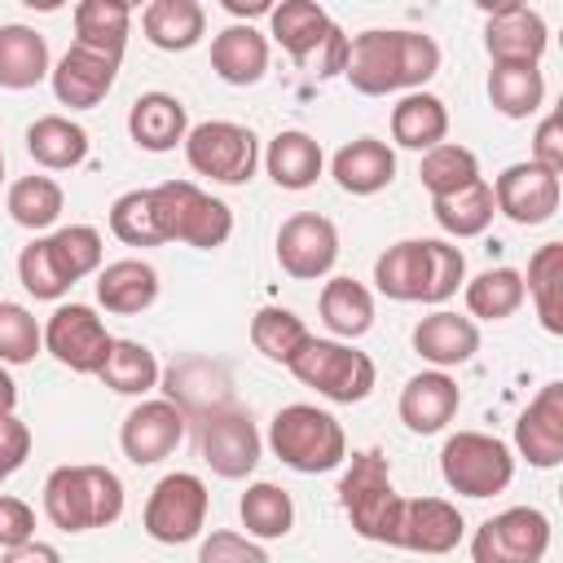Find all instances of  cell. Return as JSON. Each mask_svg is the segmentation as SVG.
Instances as JSON below:
<instances>
[{"mask_svg":"<svg viewBox=\"0 0 563 563\" xmlns=\"http://www.w3.org/2000/svg\"><path fill=\"white\" fill-rule=\"evenodd\" d=\"M317 308H321L325 330L339 334V339H361L374 325V295L356 277H330L321 286Z\"/></svg>","mask_w":563,"mask_h":563,"instance_id":"35","label":"cell"},{"mask_svg":"<svg viewBox=\"0 0 563 563\" xmlns=\"http://www.w3.org/2000/svg\"><path fill=\"white\" fill-rule=\"evenodd\" d=\"M413 352L422 361H431L435 369H453V365H466L479 352V330H475L471 317L435 308L431 317H422L413 325Z\"/></svg>","mask_w":563,"mask_h":563,"instance_id":"24","label":"cell"},{"mask_svg":"<svg viewBox=\"0 0 563 563\" xmlns=\"http://www.w3.org/2000/svg\"><path fill=\"white\" fill-rule=\"evenodd\" d=\"M128 26H132V9L123 0H84V4H75V44L92 48L110 62H123Z\"/></svg>","mask_w":563,"mask_h":563,"instance_id":"32","label":"cell"},{"mask_svg":"<svg viewBox=\"0 0 563 563\" xmlns=\"http://www.w3.org/2000/svg\"><path fill=\"white\" fill-rule=\"evenodd\" d=\"M167 396L180 413L198 409L207 418L216 409H229V378L211 361H185V365L167 369Z\"/></svg>","mask_w":563,"mask_h":563,"instance_id":"36","label":"cell"},{"mask_svg":"<svg viewBox=\"0 0 563 563\" xmlns=\"http://www.w3.org/2000/svg\"><path fill=\"white\" fill-rule=\"evenodd\" d=\"M198 449H202V462L220 479H246L260 466L264 440H260L251 413H242V409H216L198 427Z\"/></svg>","mask_w":563,"mask_h":563,"instance_id":"15","label":"cell"},{"mask_svg":"<svg viewBox=\"0 0 563 563\" xmlns=\"http://www.w3.org/2000/svg\"><path fill=\"white\" fill-rule=\"evenodd\" d=\"M418 180L431 189V198L457 194V189H466L471 180H479V158H475L466 145L440 141L435 150L422 154V163H418Z\"/></svg>","mask_w":563,"mask_h":563,"instance_id":"45","label":"cell"},{"mask_svg":"<svg viewBox=\"0 0 563 563\" xmlns=\"http://www.w3.org/2000/svg\"><path fill=\"white\" fill-rule=\"evenodd\" d=\"M4 207H9L13 224H22L31 233H44V229L57 224V216L66 207V194H62V185L53 176H22V180L9 185Z\"/></svg>","mask_w":563,"mask_h":563,"instance_id":"42","label":"cell"},{"mask_svg":"<svg viewBox=\"0 0 563 563\" xmlns=\"http://www.w3.org/2000/svg\"><path fill=\"white\" fill-rule=\"evenodd\" d=\"M141 31L163 53H185L207 35V9L198 0H150L141 9Z\"/></svg>","mask_w":563,"mask_h":563,"instance_id":"29","label":"cell"},{"mask_svg":"<svg viewBox=\"0 0 563 563\" xmlns=\"http://www.w3.org/2000/svg\"><path fill=\"white\" fill-rule=\"evenodd\" d=\"M374 282L396 303H444L466 282V255L444 238H405L374 260Z\"/></svg>","mask_w":563,"mask_h":563,"instance_id":"2","label":"cell"},{"mask_svg":"<svg viewBox=\"0 0 563 563\" xmlns=\"http://www.w3.org/2000/svg\"><path fill=\"white\" fill-rule=\"evenodd\" d=\"M26 154L48 172H70L88 158V132L66 114H40L26 128Z\"/></svg>","mask_w":563,"mask_h":563,"instance_id":"34","label":"cell"},{"mask_svg":"<svg viewBox=\"0 0 563 563\" xmlns=\"http://www.w3.org/2000/svg\"><path fill=\"white\" fill-rule=\"evenodd\" d=\"M44 347V325L31 317V308L0 299V365H26Z\"/></svg>","mask_w":563,"mask_h":563,"instance_id":"47","label":"cell"},{"mask_svg":"<svg viewBox=\"0 0 563 563\" xmlns=\"http://www.w3.org/2000/svg\"><path fill=\"white\" fill-rule=\"evenodd\" d=\"M268 449L277 453L282 466L299 475H321L347 457V435L334 413L317 405H286L268 422Z\"/></svg>","mask_w":563,"mask_h":563,"instance_id":"5","label":"cell"},{"mask_svg":"<svg viewBox=\"0 0 563 563\" xmlns=\"http://www.w3.org/2000/svg\"><path fill=\"white\" fill-rule=\"evenodd\" d=\"M0 180H4V150H0Z\"/></svg>","mask_w":563,"mask_h":563,"instance_id":"55","label":"cell"},{"mask_svg":"<svg viewBox=\"0 0 563 563\" xmlns=\"http://www.w3.org/2000/svg\"><path fill=\"white\" fill-rule=\"evenodd\" d=\"M264 167H268L277 189H308V185H317V176L325 167V154H321L317 136H308L299 128H286V132H277L268 141Z\"/></svg>","mask_w":563,"mask_h":563,"instance_id":"30","label":"cell"},{"mask_svg":"<svg viewBox=\"0 0 563 563\" xmlns=\"http://www.w3.org/2000/svg\"><path fill=\"white\" fill-rule=\"evenodd\" d=\"M440 70V44L422 31H361L347 40V84L365 97L387 92H422V84Z\"/></svg>","mask_w":563,"mask_h":563,"instance_id":"1","label":"cell"},{"mask_svg":"<svg viewBox=\"0 0 563 563\" xmlns=\"http://www.w3.org/2000/svg\"><path fill=\"white\" fill-rule=\"evenodd\" d=\"M462 532H466V519L453 501H444V497H405L391 545L413 550V554H449V550H457Z\"/></svg>","mask_w":563,"mask_h":563,"instance_id":"18","label":"cell"},{"mask_svg":"<svg viewBox=\"0 0 563 563\" xmlns=\"http://www.w3.org/2000/svg\"><path fill=\"white\" fill-rule=\"evenodd\" d=\"M150 194H154L158 229H163L167 242H185V246H198V251H216V246L229 242V233H233L229 202L211 198L194 180H163Z\"/></svg>","mask_w":563,"mask_h":563,"instance_id":"8","label":"cell"},{"mask_svg":"<svg viewBox=\"0 0 563 563\" xmlns=\"http://www.w3.org/2000/svg\"><path fill=\"white\" fill-rule=\"evenodd\" d=\"M211 70H216L224 84H233V88L260 84L264 70H268V35H260L251 22L224 26V31L211 40Z\"/></svg>","mask_w":563,"mask_h":563,"instance_id":"27","label":"cell"},{"mask_svg":"<svg viewBox=\"0 0 563 563\" xmlns=\"http://www.w3.org/2000/svg\"><path fill=\"white\" fill-rule=\"evenodd\" d=\"M440 475L462 497H497L515 479V453L488 431H457L440 449Z\"/></svg>","mask_w":563,"mask_h":563,"instance_id":"10","label":"cell"},{"mask_svg":"<svg viewBox=\"0 0 563 563\" xmlns=\"http://www.w3.org/2000/svg\"><path fill=\"white\" fill-rule=\"evenodd\" d=\"M13 405H18V383H13L9 369L0 365V413H13Z\"/></svg>","mask_w":563,"mask_h":563,"instance_id":"53","label":"cell"},{"mask_svg":"<svg viewBox=\"0 0 563 563\" xmlns=\"http://www.w3.org/2000/svg\"><path fill=\"white\" fill-rule=\"evenodd\" d=\"M303 387H312L317 396L334 400V405H356L374 391V361L365 352H356L352 343H339V339H308L295 361L286 365Z\"/></svg>","mask_w":563,"mask_h":563,"instance_id":"9","label":"cell"},{"mask_svg":"<svg viewBox=\"0 0 563 563\" xmlns=\"http://www.w3.org/2000/svg\"><path fill=\"white\" fill-rule=\"evenodd\" d=\"M488 101L506 119H528L545 101V75L537 66H493L488 70Z\"/></svg>","mask_w":563,"mask_h":563,"instance_id":"41","label":"cell"},{"mask_svg":"<svg viewBox=\"0 0 563 563\" xmlns=\"http://www.w3.org/2000/svg\"><path fill=\"white\" fill-rule=\"evenodd\" d=\"M449 136V110L435 92H405L391 106V141L405 150H435Z\"/></svg>","mask_w":563,"mask_h":563,"instance_id":"33","label":"cell"},{"mask_svg":"<svg viewBox=\"0 0 563 563\" xmlns=\"http://www.w3.org/2000/svg\"><path fill=\"white\" fill-rule=\"evenodd\" d=\"M466 312L479 321H506L523 303V273L519 268H484L479 277L466 282Z\"/></svg>","mask_w":563,"mask_h":563,"instance_id":"40","label":"cell"},{"mask_svg":"<svg viewBox=\"0 0 563 563\" xmlns=\"http://www.w3.org/2000/svg\"><path fill=\"white\" fill-rule=\"evenodd\" d=\"M238 515H242V528H246L251 541H277V537H286L290 523H295V501H290L286 488L260 479V484H251V488L242 493Z\"/></svg>","mask_w":563,"mask_h":563,"instance_id":"39","label":"cell"},{"mask_svg":"<svg viewBox=\"0 0 563 563\" xmlns=\"http://www.w3.org/2000/svg\"><path fill=\"white\" fill-rule=\"evenodd\" d=\"M88 273H101V233L92 224L53 229L18 255V277L35 299H62Z\"/></svg>","mask_w":563,"mask_h":563,"instance_id":"4","label":"cell"},{"mask_svg":"<svg viewBox=\"0 0 563 563\" xmlns=\"http://www.w3.org/2000/svg\"><path fill=\"white\" fill-rule=\"evenodd\" d=\"M48 40L35 26L9 22L0 26V88L26 92L48 75Z\"/></svg>","mask_w":563,"mask_h":563,"instance_id":"31","label":"cell"},{"mask_svg":"<svg viewBox=\"0 0 563 563\" xmlns=\"http://www.w3.org/2000/svg\"><path fill=\"white\" fill-rule=\"evenodd\" d=\"M330 172H334V180H339L343 194L365 198V194H378V189L391 185V176H396V154H391V145L378 141V136H356V141L339 145V154L330 158Z\"/></svg>","mask_w":563,"mask_h":563,"instance_id":"26","label":"cell"},{"mask_svg":"<svg viewBox=\"0 0 563 563\" xmlns=\"http://www.w3.org/2000/svg\"><path fill=\"white\" fill-rule=\"evenodd\" d=\"M545 44H550V31H545L541 13L519 0L497 4L484 22V48H488L493 66H537Z\"/></svg>","mask_w":563,"mask_h":563,"instance_id":"17","label":"cell"},{"mask_svg":"<svg viewBox=\"0 0 563 563\" xmlns=\"http://www.w3.org/2000/svg\"><path fill=\"white\" fill-rule=\"evenodd\" d=\"M110 347H114V339L88 303H62L44 325V352H53V361L75 374H97L106 365Z\"/></svg>","mask_w":563,"mask_h":563,"instance_id":"14","label":"cell"},{"mask_svg":"<svg viewBox=\"0 0 563 563\" xmlns=\"http://www.w3.org/2000/svg\"><path fill=\"white\" fill-rule=\"evenodd\" d=\"M185 158L198 176H211L220 185H246L255 176V163H260V141L246 123L207 119V123L189 128Z\"/></svg>","mask_w":563,"mask_h":563,"instance_id":"11","label":"cell"},{"mask_svg":"<svg viewBox=\"0 0 563 563\" xmlns=\"http://www.w3.org/2000/svg\"><path fill=\"white\" fill-rule=\"evenodd\" d=\"M128 132L150 154H167V150L185 145V136H189L185 101L172 92H141L128 110Z\"/></svg>","mask_w":563,"mask_h":563,"instance_id":"25","label":"cell"},{"mask_svg":"<svg viewBox=\"0 0 563 563\" xmlns=\"http://www.w3.org/2000/svg\"><path fill=\"white\" fill-rule=\"evenodd\" d=\"M515 449L537 471H554L563 462V383H545L515 422Z\"/></svg>","mask_w":563,"mask_h":563,"instance_id":"21","label":"cell"},{"mask_svg":"<svg viewBox=\"0 0 563 563\" xmlns=\"http://www.w3.org/2000/svg\"><path fill=\"white\" fill-rule=\"evenodd\" d=\"M97 378H101L110 391H119V396H145V391L158 387V361H154V352H150L145 343H136V339H114V347H110L106 365L97 369Z\"/></svg>","mask_w":563,"mask_h":563,"instance_id":"43","label":"cell"},{"mask_svg":"<svg viewBox=\"0 0 563 563\" xmlns=\"http://www.w3.org/2000/svg\"><path fill=\"white\" fill-rule=\"evenodd\" d=\"M207 523V484L189 471H172L150 488L141 528L163 545H185Z\"/></svg>","mask_w":563,"mask_h":563,"instance_id":"12","label":"cell"},{"mask_svg":"<svg viewBox=\"0 0 563 563\" xmlns=\"http://www.w3.org/2000/svg\"><path fill=\"white\" fill-rule=\"evenodd\" d=\"M400 493L391 484V471H387V457L378 449H365V453H352L343 479H339V506L343 515L352 519V528L365 537V541H383L391 545L396 541V519H400Z\"/></svg>","mask_w":563,"mask_h":563,"instance_id":"7","label":"cell"},{"mask_svg":"<svg viewBox=\"0 0 563 563\" xmlns=\"http://www.w3.org/2000/svg\"><path fill=\"white\" fill-rule=\"evenodd\" d=\"M457 405H462L457 383L444 369H422L400 387V405L396 409H400V422L413 435H435V431H444L453 422Z\"/></svg>","mask_w":563,"mask_h":563,"instance_id":"23","label":"cell"},{"mask_svg":"<svg viewBox=\"0 0 563 563\" xmlns=\"http://www.w3.org/2000/svg\"><path fill=\"white\" fill-rule=\"evenodd\" d=\"M26 541H35V510L22 497L0 493V550L26 545Z\"/></svg>","mask_w":563,"mask_h":563,"instance_id":"49","label":"cell"},{"mask_svg":"<svg viewBox=\"0 0 563 563\" xmlns=\"http://www.w3.org/2000/svg\"><path fill=\"white\" fill-rule=\"evenodd\" d=\"M158 299V273L145 260H114L97 273V303L114 317H136Z\"/></svg>","mask_w":563,"mask_h":563,"instance_id":"28","label":"cell"},{"mask_svg":"<svg viewBox=\"0 0 563 563\" xmlns=\"http://www.w3.org/2000/svg\"><path fill=\"white\" fill-rule=\"evenodd\" d=\"M0 563H62V554H57V545H48V541H26V545L4 550Z\"/></svg>","mask_w":563,"mask_h":563,"instance_id":"52","label":"cell"},{"mask_svg":"<svg viewBox=\"0 0 563 563\" xmlns=\"http://www.w3.org/2000/svg\"><path fill=\"white\" fill-rule=\"evenodd\" d=\"M114 75H119V62H110V57H101L92 48H79V44H70L57 57V66L48 70L57 101L70 106V110H92L114 88Z\"/></svg>","mask_w":563,"mask_h":563,"instance_id":"22","label":"cell"},{"mask_svg":"<svg viewBox=\"0 0 563 563\" xmlns=\"http://www.w3.org/2000/svg\"><path fill=\"white\" fill-rule=\"evenodd\" d=\"M493 202L506 220H515L523 229L545 224L559 211V176L541 172L537 163H510L493 180Z\"/></svg>","mask_w":563,"mask_h":563,"instance_id":"19","label":"cell"},{"mask_svg":"<svg viewBox=\"0 0 563 563\" xmlns=\"http://www.w3.org/2000/svg\"><path fill=\"white\" fill-rule=\"evenodd\" d=\"M26 453H31V427L18 413H0V484L13 471H22Z\"/></svg>","mask_w":563,"mask_h":563,"instance_id":"50","label":"cell"},{"mask_svg":"<svg viewBox=\"0 0 563 563\" xmlns=\"http://www.w3.org/2000/svg\"><path fill=\"white\" fill-rule=\"evenodd\" d=\"M198 563H268L264 545L242 537V532H229V528H216L202 545H198Z\"/></svg>","mask_w":563,"mask_h":563,"instance_id":"48","label":"cell"},{"mask_svg":"<svg viewBox=\"0 0 563 563\" xmlns=\"http://www.w3.org/2000/svg\"><path fill=\"white\" fill-rule=\"evenodd\" d=\"M180 440H185V413L172 400H141L119 427V444L132 466L163 462Z\"/></svg>","mask_w":563,"mask_h":563,"instance_id":"20","label":"cell"},{"mask_svg":"<svg viewBox=\"0 0 563 563\" xmlns=\"http://www.w3.org/2000/svg\"><path fill=\"white\" fill-rule=\"evenodd\" d=\"M550 550V519L537 506H510L484 519L471 537L475 563H541Z\"/></svg>","mask_w":563,"mask_h":563,"instance_id":"13","label":"cell"},{"mask_svg":"<svg viewBox=\"0 0 563 563\" xmlns=\"http://www.w3.org/2000/svg\"><path fill=\"white\" fill-rule=\"evenodd\" d=\"M523 295H532V308L550 334H563V242H545L528 260Z\"/></svg>","mask_w":563,"mask_h":563,"instance_id":"38","label":"cell"},{"mask_svg":"<svg viewBox=\"0 0 563 563\" xmlns=\"http://www.w3.org/2000/svg\"><path fill=\"white\" fill-rule=\"evenodd\" d=\"M44 515L62 532L110 528L123 515V479L97 462L57 466L44 479Z\"/></svg>","mask_w":563,"mask_h":563,"instance_id":"3","label":"cell"},{"mask_svg":"<svg viewBox=\"0 0 563 563\" xmlns=\"http://www.w3.org/2000/svg\"><path fill=\"white\" fill-rule=\"evenodd\" d=\"M110 233L128 246H158L167 242L158 229V211H154V194L150 189H128L110 202Z\"/></svg>","mask_w":563,"mask_h":563,"instance_id":"46","label":"cell"},{"mask_svg":"<svg viewBox=\"0 0 563 563\" xmlns=\"http://www.w3.org/2000/svg\"><path fill=\"white\" fill-rule=\"evenodd\" d=\"M431 216H435V224H440L449 238H479V233L493 224V216H497L493 185L479 176V180H471V185L457 189V194L431 198Z\"/></svg>","mask_w":563,"mask_h":563,"instance_id":"37","label":"cell"},{"mask_svg":"<svg viewBox=\"0 0 563 563\" xmlns=\"http://www.w3.org/2000/svg\"><path fill=\"white\" fill-rule=\"evenodd\" d=\"M224 9H229V13H246V18H251V13H273L268 0H251V4H242V0H224Z\"/></svg>","mask_w":563,"mask_h":563,"instance_id":"54","label":"cell"},{"mask_svg":"<svg viewBox=\"0 0 563 563\" xmlns=\"http://www.w3.org/2000/svg\"><path fill=\"white\" fill-rule=\"evenodd\" d=\"M528 163H537V167L550 172V176L563 172V119H559V114H545V119H541V128H537V136H532V158H528Z\"/></svg>","mask_w":563,"mask_h":563,"instance_id":"51","label":"cell"},{"mask_svg":"<svg viewBox=\"0 0 563 563\" xmlns=\"http://www.w3.org/2000/svg\"><path fill=\"white\" fill-rule=\"evenodd\" d=\"M339 260V229L317 211H295L277 229V264L295 282H317Z\"/></svg>","mask_w":563,"mask_h":563,"instance_id":"16","label":"cell"},{"mask_svg":"<svg viewBox=\"0 0 563 563\" xmlns=\"http://www.w3.org/2000/svg\"><path fill=\"white\" fill-rule=\"evenodd\" d=\"M273 40L290 53L295 66L312 70L317 79L343 75L347 66V35L334 26V18L312 0H282L268 13Z\"/></svg>","mask_w":563,"mask_h":563,"instance_id":"6","label":"cell"},{"mask_svg":"<svg viewBox=\"0 0 563 563\" xmlns=\"http://www.w3.org/2000/svg\"><path fill=\"white\" fill-rule=\"evenodd\" d=\"M308 339H312V334H308L303 317H295L290 308H260V312L251 317V343H255V352L268 356V361H277V365H290L295 352H299Z\"/></svg>","mask_w":563,"mask_h":563,"instance_id":"44","label":"cell"}]
</instances>
